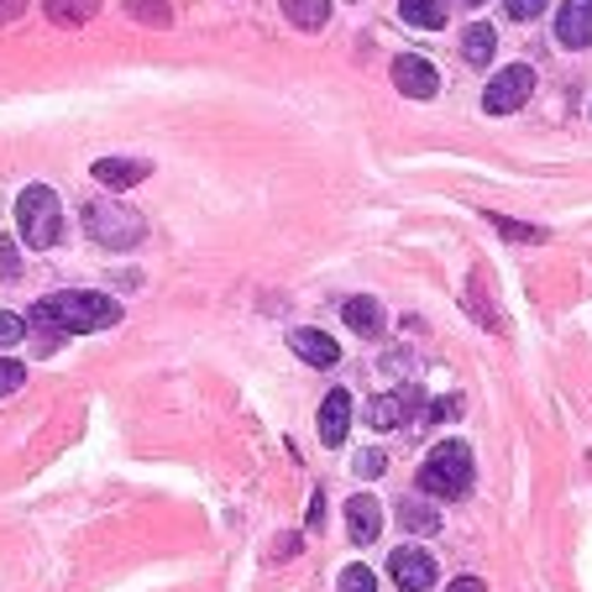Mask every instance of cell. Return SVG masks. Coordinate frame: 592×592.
<instances>
[{"label": "cell", "instance_id": "6da1fadb", "mask_svg": "<svg viewBox=\"0 0 592 592\" xmlns=\"http://www.w3.org/2000/svg\"><path fill=\"white\" fill-rule=\"evenodd\" d=\"M42 310L59 320L69 336H84V331H105L121 320V304L105 294H84V289H63V294L42 299Z\"/></svg>", "mask_w": 592, "mask_h": 592}, {"label": "cell", "instance_id": "7a4b0ae2", "mask_svg": "<svg viewBox=\"0 0 592 592\" xmlns=\"http://www.w3.org/2000/svg\"><path fill=\"white\" fill-rule=\"evenodd\" d=\"M419 488L435 498H461L472 488V446L440 440V446L425 456V467H419Z\"/></svg>", "mask_w": 592, "mask_h": 592}, {"label": "cell", "instance_id": "3957f363", "mask_svg": "<svg viewBox=\"0 0 592 592\" xmlns=\"http://www.w3.org/2000/svg\"><path fill=\"white\" fill-rule=\"evenodd\" d=\"M17 226H21V237H27V247H38V252L59 247V237H63V205H59V195H53L48 184L21 189V199H17Z\"/></svg>", "mask_w": 592, "mask_h": 592}, {"label": "cell", "instance_id": "277c9868", "mask_svg": "<svg viewBox=\"0 0 592 592\" xmlns=\"http://www.w3.org/2000/svg\"><path fill=\"white\" fill-rule=\"evenodd\" d=\"M84 231H90V241H100V247L126 252V247H137V241L147 237V220H142L137 210L116 205V199H90V205H84Z\"/></svg>", "mask_w": 592, "mask_h": 592}, {"label": "cell", "instance_id": "5b68a950", "mask_svg": "<svg viewBox=\"0 0 592 592\" xmlns=\"http://www.w3.org/2000/svg\"><path fill=\"white\" fill-rule=\"evenodd\" d=\"M530 95H534V69L530 63H509V69H498L494 80H488L482 111H488V116H513Z\"/></svg>", "mask_w": 592, "mask_h": 592}, {"label": "cell", "instance_id": "8992f818", "mask_svg": "<svg viewBox=\"0 0 592 592\" xmlns=\"http://www.w3.org/2000/svg\"><path fill=\"white\" fill-rule=\"evenodd\" d=\"M394 90L409 100H435L440 90V74H435L430 59H419V53H398L394 59Z\"/></svg>", "mask_w": 592, "mask_h": 592}, {"label": "cell", "instance_id": "52a82bcc", "mask_svg": "<svg viewBox=\"0 0 592 592\" xmlns=\"http://www.w3.org/2000/svg\"><path fill=\"white\" fill-rule=\"evenodd\" d=\"M388 577H394L404 592H430L435 588V561L419 546H404V551H394V561H388Z\"/></svg>", "mask_w": 592, "mask_h": 592}, {"label": "cell", "instance_id": "ba28073f", "mask_svg": "<svg viewBox=\"0 0 592 592\" xmlns=\"http://www.w3.org/2000/svg\"><path fill=\"white\" fill-rule=\"evenodd\" d=\"M555 38L561 48H588L592 42V0H567L555 11Z\"/></svg>", "mask_w": 592, "mask_h": 592}, {"label": "cell", "instance_id": "9c48e42d", "mask_svg": "<svg viewBox=\"0 0 592 592\" xmlns=\"http://www.w3.org/2000/svg\"><path fill=\"white\" fill-rule=\"evenodd\" d=\"M346 430H352V394H346V388H331L325 404H320V440H325V446H341Z\"/></svg>", "mask_w": 592, "mask_h": 592}, {"label": "cell", "instance_id": "30bf717a", "mask_svg": "<svg viewBox=\"0 0 592 592\" xmlns=\"http://www.w3.org/2000/svg\"><path fill=\"white\" fill-rule=\"evenodd\" d=\"M419 394L415 388H404V394H377L373 404H367V425H377V430H398L404 419L415 415Z\"/></svg>", "mask_w": 592, "mask_h": 592}, {"label": "cell", "instance_id": "8fae6325", "mask_svg": "<svg viewBox=\"0 0 592 592\" xmlns=\"http://www.w3.org/2000/svg\"><path fill=\"white\" fill-rule=\"evenodd\" d=\"M346 525H352V540L356 546H373L377 534H383V503L373 494H356L346 503Z\"/></svg>", "mask_w": 592, "mask_h": 592}, {"label": "cell", "instance_id": "7c38bea8", "mask_svg": "<svg viewBox=\"0 0 592 592\" xmlns=\"http://www.w3.org/2000/svg\"><path fill=\"white\" fill-rule=\"evenodd\" d=\"M289 346H294V356H304L310 367H336L341 362V346L325 331H310V325H299L294 336H289Z\"/></svg>", "mask_w": 592, "mask_h": 592}, {"label": "cell", "instance_id": "4fadbf2b", "mask_svg": "<svg viewBox=\"0 0 592 592\" xmlns=\"http://www.w3.org/2000/svg\"><path fill=\"white\" fill-rule=\"evenodd\" d=\"M90 174H95V184H105V189H132V184H142V178L153 174V163H142V158H100Z\"/></svg>", "mask_w": 592, "mask_h": 592}, {"label": "cell", "instance_id": "5bb4252c", "mask_svg": "<svg viewBox=\"0 0 592 592\" xmlns=\"http://www.w3.org/2000/svg\"><path fill=\"white\" fill-rule=\"evenodd\" d=\"M341 320L352 325L356 336H383V304L377 299H367V294H352V299H341Z\"/></svg>", "mask_w": 592, "mask_h": 592}, {"label": "cell", "instance_id": "9a60e30c", "mask_svg": "<svg viewBox=\"0 0 592 592\" xmlns=\"http://www.w3.org/2000/svg\"><path fill=\"white\" fill-rule=\"evenodd\" d=\"M494 48H498V32L477 21V27H467V38H461V59L472 63V69H488V63H494Z\"/></svg>", "mask_w": 592, "mask_h": 592}, {"label": "cell", "instance_id": "2e32d148", "mask_svg": "<svg viewBox=\"0 0 592 592\" xmlns=\"http://www.w3.org/2000/svg\"><path fill=\"white\" fill-rule=\"evenodd\" d=\"M283 17L294 21L299 32H320L331 21V0H283Z\"/></svg>", "mask_w": 592, "mask_h": 592}, {"label": "cell", "instance_id": "e0dca14e", "mask_svg": "<svg viewBox=\"0 0 592 592\" xmlns=\"http://www.w3.org/2000/svg\"><path fill=\"white\" fill-rule=\"evenodd\" d=\"M398 17L419 32H435V27H446V0H398Z\"/></svg>", "mask_w": 592, "mask_h": 592}, {"label": "cell", "instance_id": "ac0fdd59", "mask_svg": "<svg viewBox=\"0 0 592 592\" xmlns=\"http://www.w3.org/2000/svg\"><path fill=\"white\" fill-rule=\"evenodd\" d=\"M42 6H48L53 27H84L100 11V0H42Z\"/></svg>", "mask_w": 592, "mask_h": 592}, {"label": "cell", "instance_id": "d6986e66", "mask_svg": "<svg viewBox=\"0 0 592 592\" xmlns=\"http://www.w3.org/2000/svg\"><path fill=\"white\" fill-rule=\"evenodd\" d=\"M398 519H404L409 534H440V513H435L430 503H419V498H404V503H398Z\"/></svg>", "mask_w": 592, "mask_h": 592}, {"label": "cell", "instance_id": "ffe728a7", "mask_svg": "<svg viewBox=\"0 0 592 592\" xmlns=\"http://www.w3.org/2000/svg\"><path fill=\"white\" fill-rule=\"evenodd\" d=\"M461 304H467V310L477 315V325H482V331H503V320L494 315V304H488V294H482V273H472V283H467Z\"/></svg>", "mask_w": 592, "mask_h": 592}, {"label": "cell", "instance_id": "44dd1931", "mask_svg": "<svg viewBox=\"0 0 592 592\" xmlns=\"http://www.w3.org/2000/svg\"><path fill=\"white\" fill-rule=\"evenodd\" d=\"M488 226H494L498 237L525 241V247H540V241H546V226H525V220H509V216H498V210H488Z\"/></svg>", "mask_w": 592, "mask_h": 592}, {"label": "cell", "instance_id": "7402d4cb", "mask_svg": "<svg viewBox=\"0 0 592 592\" xmlns=\"http://www.w3.org/2000/svg\"><path fill=\"white\" fill-rule=\"evenodd\" d=\"M32 336H38V352L48 356V352H59L63 341H69V331H63L59 320H53V315H48V310L38 304V310H32Z\"/></svg>", "mask_w": 592, "mask_h": 592}, {"label": "cell", "instance_id": "603a6c76", "mask_svg": "<svg viewBox=\"0 0 592 592\" xmlns=\"http://www.w3.org/2000/svg\"><path fill=\"white\" fill-rule=\"evenodd\" d=\"M126 17L142 27H174V6L168 0H126Z\"/></svg>", "mask_w": 592, "mask_h": 592}, {"label": "cell", "instance_id": "cb8c5ba5", "mask_svg": "<svg viewBox=\"0 0 592 592\" xmlns=\"http://www.w3.org/2000/svg\"><path fill=\"white\" fill-rule=\"evenodd\" d=\"M341 592H377V577L367 567H346L341 572Z\"/></svg>", "mask_w": 592, "mask_h": 592}, {"label": "cell", "instance_id": "d4e9b609", "mask_svg": "<svg viewBox=\"0 0 592 592\" xmlns=\"http://www.w3.org/2000/svg\"><path fill=\"white\" fill-rule=\"evenodd\" d=\"M21 383H27V367H21V362H11V356H0V398L17 394Z\"/></svg>", "mask_w": 592, "mask_h": 592}, {"label": "cell", "instance_id": "484cf974", "mask_svg": "<svg viewBox=\"0 0 592 592\" xmlns=\"http://www.w3.org/2000/svg\"><path fill=\"white\" fill-rule=\"evenodd\" d=\"M21 336H27V320L11 315V310H0V352H6V346H17Z\"/></svg>", "mask_w": 592, "mask_h": 592}, {"label": "cell", "instance_id": "4316f807", "mask_svg": "<svg viewBox=\"0 0 592 592\" xmlns=\"http://www.w3.org/2000/svg\"><path fill=\"white\" fill-rule=\"evenodd\" d=\"M503 11H509L513 21H534L546 11V0H503Z\"/></svg>", "mask_w": 592, "mask_h": 592}, {"label": "cell", "instance_id": "83f0119b", "mask_svg": "<svg viewBox=\"0 0 592 592\" xmlns=\"http://www.w3.org/2000/svg\"><path fill=\"white\" fill-rule=\"evenodd\" d=\"M456 415H461V398H440V404L425 409V425H435V419H456Z\"/></svg>", "mask_w": 592, "mask_h": 592}, {"label": "cell", "instance_id": "f1b7e54d", "mask_svg": "<svg viewBox=\"0 0 592 592\" xmlns=\"http://www.w3.org/2000/svg\"><path fill=\"white\" fill-rule=\"evenodd\" d=\"M0 278H21V257L11 247H0Z\"/></svg>", "mask_w": 592, "mask_h": 592}, {"label": "cell", "instance_id": "f546056e", "mask_svg": "<svg viewBox=\"0 0 592 592\" xmlns=\"http://www.w3.org/2000/svg\"><path fill=\"white\" fill-rule=\"evenodd\" d=\"M356 472H362V477H377V472H383V456H377V451L356 456Z\"/></svg>", "mask_w": 592, "mask_h": 592}, {"label": "cell", "instance_id": "4dcf8cb0", "mask_svg": "<svg viewBox=\"0 0 592 592\" xmlns=\"http://www.w3.org/2000/svg\"><path fill=\"white\" fill-rule=\"evenodd\" d=\"M27 11V0H0V21H17Z\"/></svg>", "mask_w": 592, "mask_h": 592}, {"label": "cell", "instance_id": "1f68e13d", "mask_svg": "<svg viewBox=\"0 0 592 592\" xmlns=\"http://www.w3.org/2000/svg\"><path fill=\"white\" fill-rule=\"evenodd\" d=\"M451 592H488V588H482L477 577H456V582H451Z\"/></svg>", "mask_w": 592, "mask_h": 592}, {"label": "cell", "instance_id": "d6a6232c", "mask_svg": "<svg viewBox=\"0 0 592 592\" xmlns=\"http://www.w3.org/2000/svg\"><path fill=\"white\" fill-rule=\"evenodd\" d=\"M320 519H325V498L315 494V503H310V530H320Z\"/></svg>", "mask_w": 592, "mask_h": 592}, {"label": "cell", "instance_id": "836d02e7", "mask_svg": "<svg viewBox=\"0 0 592 592\" xmlns=\"http://www.w3.org/2000/svg\"><path fill=\"white\" fill-rule=\"evenodd\" d=\"M461 6H482V0H461Z\"/></svg>", "mask_w": 592, "mask_h": 592}]
</instances>
